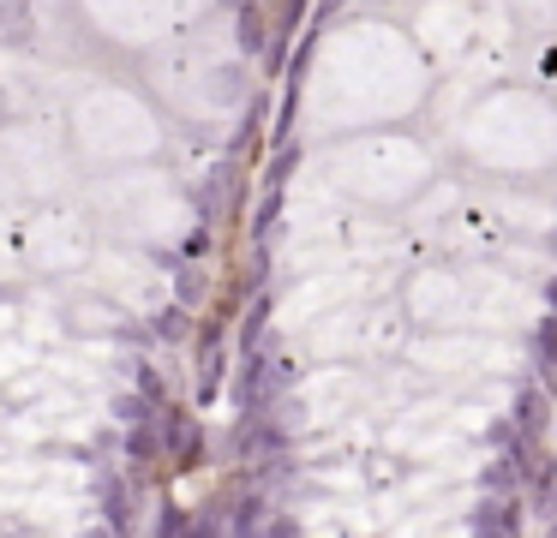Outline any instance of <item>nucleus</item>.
Returning <instances> with one entry per match:
<instances>
[{"label": "nucleus", "instance_id": "obj_2", "mask_svg": "<svg viewBox=\"0 0 557 538\" xmlns=\"http://www.w3.org/2000/svg\"><path fill=\"white\" fill-rule=\"evenodd\" d=\"M468 526H473V533H492V538L521 533V502H516V497H497V490H485V502L468 514Z\"/></svg>", "mask_w": 557, "mask_h": 538}, {"label": "nucleus", "instance_id": "obj_3", "mask_svg": "<svg viewBox=\"0 0 557 538\" xmlns=\"http://www.w3.org/2000/svg\"><path fill=\"white\" fill-rule=\"evenodd\" d=\"M0 42H30V0H0Z\"/></svg>", "mask_w": 557, "mask_h": 538}, {"label": "nucleus", "instance_id": "obj_6", "mask_svg": "<svg viewBox=\"0 0 557 538\" xmlns=\"http://www.w3.org/2000/svg\"><path fill=\"white\" fill-rule=\"evenodd\" d=\"M552 305H557V281H552Z\"/></svg>", "mask_w": 557, "mask_h": 538}, {"label": "nucleus", "instance_id": "obj_4", "mask_svg": "<svg viewBox=\"0 0 557 538\" xmlns=\"http://www.w3.org/2000/svg\"><path fill=\"white\" fill-rule=\"evenodd\" d=\"M521 478H528V466H521L516 454H497V461L485 466V490H497V497H516Z\"/></svg>", "mask_w": 557, "mask_h": 538}, {"label": "nucleus", "instance_id": "obj_5", "mask_svg": "<svg viewBox=\"0 0 557 538\" xmlns=\"http://www.w3.org/2000/svg\"><path fill=\"white\" fill-rule=\"evenodd\" d=\"M533 359H540V377L557 383V311L540 317V329H533Z\"/></svg>", "mask_w": 557, "mask_h": 538}, {"label": "nucleus", "instance_id": "obj_1", "mask_svg": "<svg viewBox=\"0 0 557 538\" xmlns=\"http://www.w3.org/2000/svg\"><path fill=\"white\" fill-rule=\"evenodd\" d=\"M545 425H552V401H545V389H521L516 395V418H509V437L521 442V449H545Z\"/></svg>", "mask_w": 557, "mask_h": 538}]
</instances>
